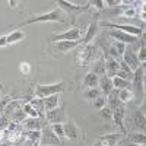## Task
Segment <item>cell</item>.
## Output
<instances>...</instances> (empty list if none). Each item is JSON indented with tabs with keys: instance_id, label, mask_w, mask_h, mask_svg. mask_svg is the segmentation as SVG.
<instances>
[{
	"instance_id": "44dd1931",
	"label": "cell",
	"mask_w": 146,
	"mask_h": 146,
	"mask_svg": "<svg viewBox=\"0 0 146 146\" xmlns=\"http://www.w3.org/2000/svg\"><path fill=\"white\" fill-rule=\"evenodd\" d=\"M98 80H100V78L96 76V75H94L92 72H89V73H86V75H85V79H83V82H82V86H83L85 89L96 88Z\"/></svg>"
},
{
	"instance_id": "7dc6e473",
	"label": "cell",
	"mask_w": 146,
	"mask_h": 146,
	"mask_svg": "<svg viewBox=\"0 0 146 146\" xmlns=\"http://www.w3.org/2000/svg\"><path fill=\"white\" fill-rule=\"evenodd\" d=\"M0 88H2V83H0Z\"/></svg>"
},
{
	"instance_id": "52a82bcc",
	"label": "cell",
	"mask_w": 146,
	"mask_h": 146,
	"mask_svg": "<svg viewBox=\"0 0 146 146\" xmlns=\"http://www.w3.org/2000/svg\"><path fill=\"white\" fill-rule=\"evenodd\" d=\"M102 27H105V28H113V29H117V31H121V32H126V34L133 35V36H139V35L143 34V31H142L139 27H133V25H118V23L104 22Z\"/></svg>"
},
{
	"instance_id": "d6986e66",
	"label": "cell",
	"mask_w": 146,
	"mask_h": 146,
	"mask_svg": "<svg viewBox=\"0 0 146 146\" xmlns=\"http://www.w3.org/2000/svg\"><path fill=\"white\" fill-rule=\"evenodd\" d=\"M98 85H100V91H101V94H102V95H105V96H107L110 92H111V91L114 89L111 78H108V76H105V75L100 78Z\"/></svg>"
},
{
	"instance_id": "f546056e",
	"label": "cell",
	"mask_w": 146,
	"mask_h": 146,
	"mask_svg": "<svg viewBox=\"0 0 146 146\" xmlns=\"http://www.w3.org/2000/svg\"><path fill=\"white\" fill-rule=\"evenodd\" d=\"M6 36H7V44H13V42H18V41L25 38V34L21 32V31H13L12 34H9Z\"/></svg>"
},
{
	"instance_id": "cb8c5ba5",
	"label": "cell",
	"mask_w": 146,
	"mask_h": 146,
	"mask_svg": "<svg viewBox=\"0 0 146 146\" xmlns=\"http://www.w3.org/2000/svg\"><path fill=\"white\" fill-rule=\"evenodd\" d=\"M113 86H114V89H131V82H129V80H124V79H121V78H117V76H114L113 79Z\"/></svg>"
},
{
	"instance_id": "7bdbcfd3",
	"label": "cell",
	"mask_w": 146,
	"mask_h": 146,
	"mask_svg": "<svg viewBox=\"0 0 146 146\" xmlns=\"http://www.w3.org/2000/svg\"><path fill=\"white\" fill-rule=\"evenodd\" d=\"M5 45H7V36L6 35L0 36V47H5Z\"/></svg>"
},
{
	"instance_id": "5b68a950",
	"label": "cell",
	"mask_w": 146,
	"mask_h": 146,
	"mask_svg": "<svg viewBox=\"0 0 146 146\" xmlns=\"http://www.w3.org/2000/svg\"><path fill=\"white\" fill-rule=\"evenodd\" d=\"M82 38V29L80 28H72L63 34H54L50 36L51 42H57V41H79Z\"/></svg>"
},
{
	"instance_id": "4fadbf2b",
	"label": "cell",
	"mask_w": 146,
	"mask_h": 146,
	"mask_svg": "<svg viewBox=\"0 0 146 146\" xmlns=\"http://www.w3.org/2000/svg\"><path fill=\"white\" fill-rule=\"evenodd\" d=\"M124 114H126V107H124V104H121L120 107H117L114 111H113V120H114V124L121 130V133L123 135H126V127H124V124H123V117H124Z\"/></svg>"
},
{
	"instance_id": "83f0119b",
	"label": "cell",
	"mask_w": 146,
	"mask_h": 146,
	"mask_svg": "<svg viewBox=\"0 0 146 146\" xmlns=\"http://www.w3.org/2000/svg\"><path fill=\"white\" fill-rule=\"evenodd\" d=\"M133 121H135V126L137 127V129H140L142 131L145 130V114L143 113H140V111H137V113H135V115H133Z\"/></svg>"
},
{
	"instance_id": "ee69618b",
	"label": "cell",
	"mask_w": 146,
	"mask_h": 146,
	"mask_svg": "<svg viewBox=\"0 0 146 146\" xmlns=\"http://www.w3.org/2000/svg\"><path fill=\"white\" fill-rule=\"evenodd\" d=\"M9 5H10L12 7H15V6H16V2H15V0H10V2H9Z\"/></svg>"
},
{
	"instance_id": "ba28073f",
	"label": "cell",
	"mask_w": 146,
	"mask_h": 146,
	"mask_svg": "<svg viewBox=\"0 0 146 146\" xmlns=\"http://www.w3.org/2000/svg\"><path fill=\"white\" fill-rule=\"evenodd\" d=\"M145 75V67L139 66L135 72H133V79H131V89H135L136 95L143 94V76Z\"/></svg>"
},
{
	"instance_id": "5bb4252c",
	"label": "cell",
	"mask_w": 146,
	"mask_h": 146,
	"mask_svg": "<svg viewBox=\"0 0 146 146\" xmlns=\"http://www.w3.org/2000/svg\"><path fill=\"white\" fill-rule=\"evenodd\" d=\"M123 137H124L123 133H110V135L100 136L98 140L101 142V146H115Z\"/></svg>"
},
{
	"instance_id": "ab89813d",
	"label": "cell",
	"mask_w": 146,
	"mask_h": 146,
	"mask_svg": "<svg viewBox=\"0 0 146 146\" xmlns=\"http://www.w3.org/2000/svg\"><path fill=\"white\" fill-rule=\"evenodd\" d=\"M123 15H124L126 18H133V16L136 15V12H135V9H133V7H127V9L123 12Z\"/></svg>"
},
{
	"instance_id": "7a4b0ae2",
	"label": "cell",
	"mask_w": 146,
	"mask_h": 146,
	"mask_svg": "<svg viewBox=\"0 0 146 146\" xmlns=\"http://www.w3.org/2000/svg\"><path fill=\"white\" fill-rule=\"evenodd\" d=\"M80 44L79 41H57V42H51L50 47H48V53H50L53 57H60L66 54L67 51L73 50L75 47H78Z\"/></svg>"
},
{
	"instance_id": "7402d4cb",
	"label": "cell",
	"mask_w": 146,
	"mask_h": 146,
	"mask_svg": "<svg viewBox=\"0 0 146 146\" xmlns=\"http://www.w3.org/2000/svg\"><path fill=\"white\" fill-rule=\"evenodd\" d=\"M91 72L94 73V75H96L98 78L104 76L105 75V58L101 57V58L96 60V62L94 63V66H92V70Z\"/></svg>"
},
{
	"instance_id": "603a6c76",
	"label": "cell",
	"mask_w": 146,
	"mask_h": 146,
	"mask_svg": "<svg viewBox=\"0 0 146 146\" xmlns=\"http://www.w3.org/2000/svg\"><path fill=\"white\" fill-rule=\"evenodd\" d=\"M42 100H44V108H45V111H51V110L57 108L60 96H58V94H56V95L47 96V98H42Z\"/></svg>"
},
{
	"instance_id": "b9f144b4",
	"label": "cell",
	"mask_w": 146,
	"mask_h": 146,
	"mask_svg": "<svg viewBox=\"0 0 146 146\" xmlns=\"http://www.w3.org/2000/svg\"><path fill=\"white\" fill-rule=\"evenodd\" d=\"M118 66H120V69H118V70H123V72H129V73L131 72V69H130V67H129V66H127V64H126L124 62H118Z\"/></svg>"
},
{
	"instance_id": "1f68e13d",
	"label": "cell",
	"mask_w": 146,
	"mask_h": 146,
	"mask_svg": "<svg viewBox=\"0 0 146 146\" xmlns=\"http://www.w3.org/2000/svg\"><path fill=\"white\" fill-rule=\"evenodd\" d=\"M92 105H94L95 110H101L102 107L107 105V96H105V95H100L98 98H95V100H94Z\"/></svg>"
},
{
	"instance_id": "8d00e7d4",
	"label": "cell",
	"mask_w": 146,
	"mask_h": 146,
	"mask_svg": "<svg viewBox=\"0 0 146 146\" xmlns=\"http://www.w3.org/2000/svg\"><path fill=\"white\" fill-rule=\"evenodd\" d=\"M19 70H21V73H23V75H28V73L31 72V64L27 63V62H22L19 64Z\"/></svg>"
},
{
	"instance_id": "8992f818",
	"label": "cell",
	"mask_w": 146,
	"mask_h": 146,
	"mask_svg": "<svg viewBox=\"0 0 146 146\" xmlns=\"http://www.w3.org/2000/svg\"><path fill=\"white\" fill-rule=\"evenodd\" d=\"M40 145H47V146H62V140H60L54 131L51 130L50 126H45L41 130V139H40Z\"/></svg>"
},
{
	"instance_id": "d590c367",
	"label": "cell",
	"mask_w": 146,
	"mask_h": 146,
	"mask_svg": "<svg viewBox=\"0 0 146 146\" xmlns=\"http://www.w3.org/2000/svg\"><path fill=\"white\" fill-rule=\"evenodd\" d=\"M137 58H139V63H142V64L146 62V48H145V44H142V48L139 50Z\"/></svg>"
},
{
	"instance_id": "4316f807",
	"label": "cell",
	"mask_w": 146,
	"mask_h": 146,
	"mask_svg": "<svg viewBox=\"0 0 146 146\" xmlns=\"http://www.w3.org/2000/svg\"><path fill=\"white\" fill-rule=\"evenodd\" d=\"M130 143H137V145H145L146 143V136L145 133H131L129 135Z\"/></svg>"
},
{
	"instance_id": "6da1fadb",
	"label": "cell",
	"mask_w": 146,
	"mask_h": 146,
	"mask_svg": "<svg viewBox=\"0 0 146 146\" xmlns=\"http://www.w3.org/2000/svg\"><path fill=\"white\" fill-rule=\"evenodd\" d=\"M38 22H64V12L60 9V7H56V9H53L51 12H48V13H44V15H40V16H31V18H28L27 21H23V22L18 23V25H15L13 29L21 28V27L31 25V23H38Z\"/></svg>"
},
{
	"instance_id": "f6af8a7d",
	"label": "cell",
	"mask_w": 146,
	"mask_h": 146,
	"mask_svg": "<svg viewBox=\"0 0 146 146\" xmlns=\"http://www.w3.org/2000/svg\"><path fill=\"white\" fill-rule=\"evenodd\" d=\"M129 146H145V145H137V143H129Z\"/></svg>"
},
{
	"instance_id": "9c48e42d",
	"label": "cell",
	"mask_w": 146,
	"mask_h": 146,
	"mask_svg": "<svg viewBox=\"0 0 146 146\" xmlns=\"http://www.w3.org/2000/svg\"><path fill=\"white\" fill-rule=\"evenodd\" d=\"M50 124H58V123H63L66 120V113H64V108H54L51 111H45V117H44Z\"/></svg>"
},
{
	"instance_id": "2e32d148",
	"label": "cell",
	"mask_w": 146,
	"mask_h": 146,
	"mask_svg": "<svg viewBox=\"0 0 146 146\" xmlns=\"http://www.w3.org/2000/svg\"><path fill=\"white\" fill-rule=\"evenodd\" d=\"M63 130H64V137L73 140L79 137V129L78 126L73 123V121H67V123L63 124Z\"/></svg>"
},
{
	"instance_id": "bcb514c9",
	"label": "cell",
	"mask_w": 146,
	"mask_h": 146,
	"mask_svg": "<svg viewBox=\"0 0 146 146\" xmlns=\"http://www.w3.org/2000/svg\"><path fill=\"white\" fill-rule=\"evenodd\" d=\"M94 146H101V142H100V140H98V142H96V143H95V145H94Z\"/></svg>"
},
{
	"instance_id": "7c38bea8",
	"label": "cell",
	"mask_w": 146,
	"mask_h": 146,
	"mask_svg": "<svg viewBox=\"0 0 146 146\" xmlns=\"http://www.w3.org/2000/svg\"><path fill=\"white\" fill-rule=\"evenodd\" d=\"M57 7H60L63 12H69V13H76V12H83L89 7V3L83 5V6H78V5H73L70 2H66V0H58L56 2Z\"/></svg>"
},
{
	"instance_id": "277c9868",
	"label": "cell",
	"mask_w": 146,
	"mask_h": 146,
	"mask_svg": "<svg viewBox=\"0 0 146 146\" xmlns=\"http://www.w3.org/2000/svg\"><path fill=\"white\" fill-rule=\"evenodd\" d=\"M96 57V45L86 44L76 56V64L78 66H88L92 60Z\"/></svg>"
},
{
	"instance_id": "f35d334b",
	"label": "cell",
	"mask_w": 146,
	"mask_h": 146,
	"mask_svg": "<svg viewBox=\"0 0 146 146\" xmlns=\"http://www.w3.org/2000/svg\"><path fill=\"white\" fill-rule=\"evenodd\" d=\"M10 101H13V98H12V96H6V98H3L2 101H0V113H3V111H5L6 105H7Z\"/></svg>"
},
{
	"instance_id": "c3c4849f",
	"label": "cell",
	"mask_w": 146,
	"mask_h": 146,
	"mask_svg": "<svg viewBox=\"0 0 146 146\" xmlns=\"http://www.w3.org/2000/svg\"><path fill=\"white\" fill-rule=\"evenodd\" d=\"M0 146H3V145H2V143H0Z\"/></svg>"
},
{
	"instance_id": "f1b7e54d",
	"label": "cell",
	"mask_w": 146,
	"mask_h": 146,
	"mask_svg": "<svg viewBox=\"0 0 146 146\" xmlns=\"http://www.w3.org/2000/svg\"><path fill=\"white\" fill-rule=\"evenodd\" d=\"M100 95H102L100 88H91V89H86L82 94V96L85 100H95V98H98Z\"/></svg>"
},
{
	"instance_id": "8fae6325",
	"label": "cell",
	"mask_w": 146,
	"mask_h": 146,
	"mask_svg": "<svg viewBox=\"0 0 146 146\" xmlns=\"http://www.w3.org/2000/svg\"><path fill=\"white\" fill-rule=\"evenodd\" d=\"M110 36H113V38L121 44H136L139 40L137 36H133V35H129L126 32H121V31H117V29H111L108 32Z\"/></svg>"
},
{
	"instance_id": "3957f363",
	"label": "cell",
	"mask_w": 146,
	"mask_h": 146,
	"mask_svg": "<svg viewBox=\"0 0 146 146\" xmlns=\"http://www.w3.org/2000/svg\"><path fill=\"white\" fill-rule=\"evenodd\" d=\"M66 86L64 82H58L54 85H35V95L38 98H47L50 95L60 94Z\"/></svg>"
},
{
	"instance_id": "9a60e30c",
	"label": "cell",
	"mask_w": 146,
	"mask_h": 146,
	"mask_svg": "<svg viewBox=\"0 0 146 146\" xmlns=\"http://www.w3.org/2000/svg\"><path fill=\"white\" fill-rule=\"evenodd\" d=\"M120 66H118V60L113 58V57H105V76L108 78H114L115 73L118 72Z\"/></svg>"
},
{
	"instance_id": "ac0fdd59",
	"label": "cell",
	"mask_w": 146,
	"mask_h": 146,
	"mask_svg": "<svg viewBox=\"0 0 146 146\" xmlns=\"http://www.w3.org/2000/svg\"><path fill=\"white\" fill-rule=\"evenodd\" d=\"M96 31H98V22H92L91 25L88 27V29H86V34H85L82 38H80V44H83V45H86V44H89L92 40H94V36H95V34H96Z\"/></svg>"
},
{
	"instance_id": "60d3db41",
	"label": "cell",
	"mask_w": 146,
	"mask_h": 146,
	"mask_svg": "<svg viewBox=\"0 0 146 146\" xmlns=\"http://www.w3.org/2000/svg\"><path fill=\"white\" fill-rule=\"evenodd\" d=\"M91 5H94L96 9L102 10V9H104V5H105V2H102V0H94V2H92Z\"/></svg>"
},
{
	"instance_id": "74e56055",
	"label": "cell",
	"mask_w": 146,
	"mask_h": 146,
	"mask_svg": "<svg viewBox=\"0 0 146 146\" xmlns=\"http://www.w3.org/2000/svg\"><path fill=\"white\" fill-rule=\"evenodd\" d=\"M100 111H101V115H102L104 118H111V117H113V111H111V110H110L107 105H105V107H102V108L100 110Z\"/></svg>"
},
{
	"instance_id": "d4e9b609",
	"label": "cell",
	"mask_w": 146,
	"mask_h": 146,
	"mask_svg": "<svg viewBox=\"0 0 146 146\" xmlns=\"http://www.w3.org/2000/svg\"><path fill=\"white\" fill-rule=\"evenodd\" d=\"M118 98L121 102H129L135 98V94H133V89H120L118 91Z\"/></svg>"
},
{
	"instance_id": "d6a6232c",
	"label": "cell",
	"mask_w": 146,
	"mask_h": 146,
	"mask_svg": "<svg viewBox=\"0 0 146 146\" xmlns=\"http://www.w3.org/2000/svg\"><path fill=\"white\" fill-rule=\"evenodd\" d=\"M22 110H23V113H25L27 115H29V117H32V118H35V117H38V113L34 110V107L29 104V102H27V104H23L22 105Z\"/></svg>"
},
{
	"instance_id": "836d02e7",
	"label": "cell",
	"mask_w": 146,
	"mask_h": 146,
	"mask_svg": "<svg viewBox=\"0 0 146 146\" xmlns=\"http://www.w3.org/2000/svg\"><path fill=\"white\" fill-rule=\"evenodd\" d=\"M10 121H12L10 117L2 113V115H0V131H5L7 129V126L10 124Z\"/></svg>"
},
{
	"instance_id": "e575fe53",
	"label": "cell",
	"mask_w": 146,
	"mask_h": 146,
	"mask_svg": "<svg viewBox=\"0 0 146 146\" xmlns=\"http://www.w3.org/2000/svg\"><path fill=\"white\" fill-rule=\"evenodd\" d=\"M113 47L115 48V51H117L118 57H120V56H123V53H124V50H126V44H121V42L115 41V42L113 44Z\"/></svg>"
},
{
	"instance_id": "484cf974",
	"label": "cell",
	"mask_w": 146,
	"mask_h": 146,
	"mask_svg": "<svg viewBox=\"0 0 146 146\" xmlns=\"http://www.w3.org/2000/svg\"><path fill=\"white\" fill-rule=\"evenodd\" d=\"M23 137L29 142H40L41 139V130H28L27 133H23Z\"/></svg>"
},
{
	"instance_id": "ffe728a7",
	"label": "cell",
	"mask_w": 146,
	"mask_h": 146,
	"mask_svg": "<svg viewBox=\"0 0 146 146\" xmlns=\"http://www.w3.org/2000/svg\"><path fill=\"white\" fill-rule=\"evenodd\" d=\"M45 120L40 118V117H35V118H29L25 121V129L27 130H42V127H45Z\"/></svg>"
},
{
	"instance_id": "e0dca14e",
	"label": "cell",
	"mask_w": 146,
	"mask_h": 146,
	"mask_svg": "<svg viewBox=\"0 0 146 146\" xmlns=\"http://www.w3.org/2000/svg\"><path fill=\"white\" fill-rule=\"evenodd\" d=\"M121 104H123V102H121L120 98H118V89H113L111 92L107 95V107L111 110V111H114V110L117 107H120Z\"/></svg>"
},
{
	"instance_id": "4dcf8cb0",
	"label": "cell",
	"mask_w": 146,
	"mask_h": 146,
	"mask_svg": "<svg viewBox=\"0 0 146 146\" xmlns=\"http://www.w3.org/2000/svg\"><path fill=\"white\" fill-rule=\"evenodd\" d=\"M50 127H51V130L54 131V135H56L60 140L64 137V130H63V124H62V123H58V124H50Z\"/></svg>"
},
{
	"instance_id": "30bf717a",
	"label": "cell",
	"mask_w": 146,
	"mask_h": 146,
	"mask_svg": "<svg viewBox=\"0 0 146 146\" xmlns=\"http://www.w3.org/2000/svg\"><path fill=\"white\" fill-rule=\"evenodd\" d=\"M123 57H124L123 62L131 69V72L136 70V69L140 66L139 58H137V53L135 51V48H127V47H126V50H124V53H123Z\"/></svg>"
}]
</instances>
